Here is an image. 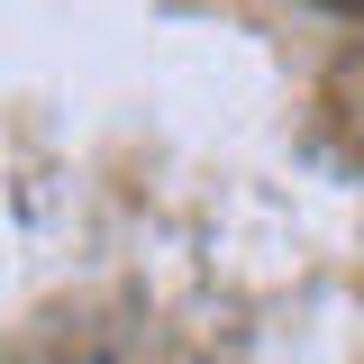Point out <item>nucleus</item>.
Listing matches in <instances>:
<instances>
[]
</instances>
